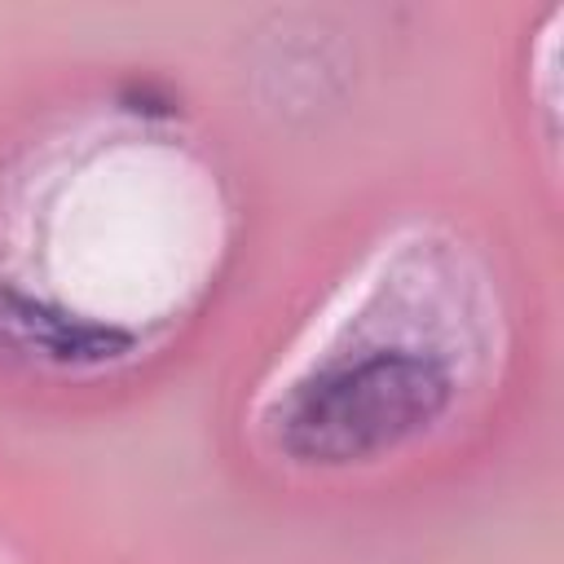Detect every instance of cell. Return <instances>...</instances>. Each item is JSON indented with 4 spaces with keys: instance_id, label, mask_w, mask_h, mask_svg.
<instances>
[{
    "instance_id": "obj_1",
    "label": "cell",
    "mask_w": 564,
    "mask_h": 564,
    "mask_svg": "<svg viewBox=\"0 0 564 564\" xmlns=\"http://www.w3.org/2000/svg\"><path fill=\"white\" fill-rule=\"evenodd\" d=\"M449 405V375L419 352H375L300 383L273 414L295 463L344 467L419 436Z\"/></svg>"
},
{
    "instance_id": "obj_2",
    "label": "cell",
    "mask_w": 564,
    "mask_h": 564,
    "mask_svg": "<svg viewBox=\"0 0 564 564\" xmlns=\"http://www.w3.org/2000/svg\"><path fill=\"white\" fill-rule=\"evenodd\" d=\"M132 335L115 330V326H97L84 317H70L53 304L26 300L18 291H0V348L26 352V357H44V361H106L128 352Z\"/></svg>"
}]
</instances>
